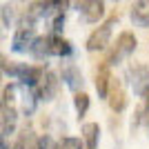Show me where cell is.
Instances as JSON below:
<instances>
[{"instance_id": "9c48e42d", "label": "cell", "mask_w": 149, "mask_h": 149, "mask_svg": "<svg viewBox=\"0 0 149 149\" xmlns=\"http://www.w3.org/2000/svg\"><path fill=\"white\" fill-rule=\"evenodd\" d=\"M42 76H45L42 67H25V65H20L18 78L22 80V85H27V87H38V82L42 80Z\"/></svg>"}, {"instance_id": "e0dca14e", "label": "cell", "mask_w": 149, "mask_h": 149, "mask_svg": "<svg viewBox=\"0 0 149 149\" xmlns=\"http://www.w3.org/2000/svg\"><path fill=\"white\" fill-rule=\"evenodd\" d=\"M58 149H82L78 138H62V143L58 145Z\"/></svg>"}, {"instance_id": "8992f818", "label": "cell", "mask_w": 149, "mask_h": 149, "mask_svg": "<svg viewBox=\"0 0 149 149\" xmlns=\"http://www.w3.org/2000/svg\"><path fill=\"white\" fill-rule=\"evenodd\" d=\"M109 107H111V111H123L125 107H127V93H125L123 85L116 80H111V89H109Z\"/></svg>"}, {"instance_id": "3957f363", "label": "cell", "mask_w": 149, "mask_h": 149, "mask_svg": "<svg viewBox=\"0 0 149 149\" xmlns=\"http://www.w3.org/2000/svg\"><path fill=\"white\" fill-rule=\"evenodd\" d=\"M129 78H131V87H134L136 93L143 96L149 89V71H147L145 65H134V67L129 69Z\"/></svg>"}, {"instance_id": "ba28073f", "label": "cell", "mask_w": 149, "mask_h": 149, "mask_svg": "<svg viewBox=\"0 0 149 149\" xmlns=\"http://www.w3.org/2000/svg\"><path fill=\"white\" fill-rule=\"evenodd\" d=\"M16 123H18L16 107H2V109H0V136L5 138L7 134H11V131L16 129Z\"/></svg>"}, {"instance_id": "2e32d148", "label": "cell", "mask_w": 149, "mask_h": 149, "mask_svg": "<svg viewBox=\"0 0 149 149\" xmlns=\"http://www.w3.org/2000/svg\"><path fill=\"white\" fill-rule=\"evenodd\" d=\"M74 105H76V111H78V116H85L87 113V109H89V96L87 93H82V91H78L74 96Z\"/></svg>"}, {"instance_id": "30bf717a", "label": "cell", "mask_w": 149, "mask_h": 149, "mask_svg": "<svg viewBox=\"0 0 149 149\" xmlns=\"http://www.w3.org/2000/svg\"><path fill=\"white\" fill-rule=\"evenodd\" d=\"M131 20L138 27L149 25V0H138V2L131 5Z\"/></svg>"}, {"instance_id": "8fae6325", "label": "cell", "mask_w": 149, "mask_h": 149, "mask_svg": "<svg viewBox=\"0 0 149 149\" xmlns=\"http://www.w3.org/2000/svg\"><path fill=\"white\" fill-rule=\"evenodd\" d=\"M62 80L67 82V87H69V89L78 91V89L82 87V74H80V69L74 67V65L65 67V69H62Z\"/></svg>"}, {"instance_id": "52a82bcc", "label": "cell", "mask_w": 149, "mask_h": 149, "mask_svg": "<svg viewBox=\"0 0 149 149\" xmlns=\"http://www.w3.org/2000/svg\"><path fill=\"white\" fill-rule=\"evenodd\" d=\"M78 9L82 11L85 20L87 22H98L102 16H105V2H100V0H91V2H80Z\"/></svg>"}, {"instance_id": "4fadbf2b", "label": "cell", "mask_w": 149, "mask_h": 149, "mask_svg": "<svg viewBox=\"0 0 149 149\" xmlns=\"http://www.w3.org/2000/svg\"><path fill=\"white\" fill-rule=\"evenodd\" d=\"M98 136H100L98 123H85L82 125V138H85V143H87V149L98 147Z\"/></svg>"}, {"instance_id": "7a4b0ae2", "label": "cell", "mask_w": 149, "mask_h": 149, "mask_svg": "<svg viewBox=\"0 0 149 149\" xmlns=\"http://www.w3.org/2000/svg\"><path fill=\"white\" fill-rule=\"evenodd\" d=\"M58 76L54 74V71H47V74L42 76V80L38 82V87H36V96L38 98H42V100H51L54 96H56L58 91Z\"/></svg>"}, {"instance_id": "6da1fadb", "label": "cell", "mask_w": 149, "mask_h": 149, "mask_svg": "<svg viewBox=\"0 0 149 149\" xmlns=\"http://www.w3.org/2000/svg\"><path fill=\"white\" fill-rule=\"evenodd\" d=\"M116 22H118V18L111 16L105 25H100L98 29H93L91 36L87 38V49L89 51H102V49H107V45H109V40H111V27L116 25Z\"/></svg>"}, {"instance_id": "5bb4252c", "label": "cell", "mask_w": 149, "mask_h": 149, "mask_svg": "<svg viewBox=\"0 0 149 149\" xmlns=\"http://www.w3.org/2000/svg\"><path fill=\"white\" fill-rule=\"evenodd\" d=\"M31 54L38 58V60H42V58L51 56V36H40L36 38V42L31 47Z\"/></svg>"}, {"instance_id": "7402d4cb", "label": "cell", "mask_w": 149, "mask_h": 149, "mask_svg": "<svg viewBox=\"0 0 149 149\" xmlns=\"http://www.w3.org/2000/svg\"><path fill=\"white\" fill-rule=\"evenodd\" d=\"M0 109H2V107H0Z\"/></svg>"}, {"instance_id": "ffe728a7", "label": "cell", "mask_w": 149, "mask_h": 149, "mask_svg": "<svg viewBox=\"0 0 149 149\" xmlns=\"http://www.w3.org/2000/svg\"><path fill=\"white\" fill-rule=\"evenodd\" d=\"M62 27H65V13H58L56 18H54V31H56V33H60Z\"/></svg>"}, {"instance_id": "5b68a950", "label": "cell", "mask_w": 149, "mask_h": 149, "mask_svg": "<svg viewBox=\"0 0 149 149\" xmlns=\"http://www.w3.org/2000/svg\"><path fill=\"white\" fill-rule=\"evenodd\" d=\"M136 45H138L136 36H134L131 31H123V33L116 38V47H113V54H116L118 58H125V56H129L131 51L136 49Z\"/></svg>"}, {"instance_id": "d6986e66", "label": "cell", "mask_w": 149, "mask_h": 149, "mask_svg": "<svg viewBox=\"0 0 149 149\" xmlns=\"http://www.w3.org/2000/svg\"><path fill=\"white\" fill-rule=\"evenodd\" d=\"M40 149H58V145L54 143L51 136H42L40 138Z\"/></svg>"}, {"instance_id": "7c38bea8", "label": "cell", "mask_w": 149, "mask_h": 149, "mask_svg": "<svg viewBox=\"0 0 149 149\" xmlns=\"http://www.w3.org/2000/svg\"><path fill=\"white\" fill-rule=\"evenodd\" d=\"M109 85H111V76H109V67L102 65L96 74V89H98L100 98H107L109 96Z\"/></svg>"}, {"instance_id": "ac0fdd59", "label": "cell", "mask_w": 149, "mask_h": 149, "mask_svg": "<svg viewBox=\"0 0 149 149\" xmlns=\"http://www.w3.org/2000/svg\"><path fill=\"white\" fill-rule=\"evenodd\" d=\"M2 100H5V107H13V100H16V85H9V87L5 89Z\"/></svg>"}, {"instance_id": "44dd1931", "label": "cell", "mask_w": 149, "mask_h": 149, "mask_svg": "<svg viewBox=\"0 0 149 149\" xmlns=\"http://www.w3.org/2000/svg\"><path fill=\"white\" fill-rule=\"evenodd\" d=\"M11 149H20V147H18V145H13V147H11Z\"/></svg>"}, {"instance_id": "9a60e30c", "label": "cell", "mask_w": 149, "mask_h": 149, "mask_svg": "<svg viewBox=\"0 0 149 149\" xmlns=\"http://www.w3.org/2000/svg\"><path fill=\"white\" fill-rule=\"evenodd\" d=\"M69 54H71L69 40L60 36H51V56H69Z\"/></svg>"}, {"instance_id": "277c9868", "label": "cell", "mask_w": 149, "mask_h": 149, "mask_svg": "<svg viewBox=\"0 0 149 149\" xmlns=\"http://www.w3.org/2000/svg\"><path fill=\"white\" fill-rule=\"evenodd\" d=\"M33 42H36V33H33V29H18L16 31V36H13L11 40V49L18 51V54H22V51L33 47Z\"/></svg>"}]
</instances>
